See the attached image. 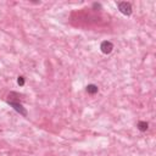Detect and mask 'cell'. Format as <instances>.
Instances as JSON below:
<instances>
[{
    "mask_svg": "<svg viewBox=\"0 0 156 156\" xmlns=\"http://www.w3.org/2000/svg\"><path fill=\"white\" fill-rule=\"evenodd\" d=\"M16 112H18L21 116H23V117H27L28 116V112H27V110L23 107V105L20 102V101H6Z\"/></svg>",
    "mask_w": 156,
    "mask_h": 156,
    "instance_id": "obj_2",
    "label": "cell"
},
{
    "mask_svg": "<svg viewBox=\"0 0 156 156\" xmlns=\"http://www.w3.org/2000/svg\"><path fill=\"white\" fill-rule=\"evenodd\" d=\"M85 91H87L88 94H90V95H94V94H96V93L99 91V88H98V85H95V84H88V85L85 87Z\"/></svg>",
    "mask_w": 156,
    "mask_h": 156,
    "instance_id": "obj_4",
    "label": "cell"
},
{
    "mask_svg": "<svg viewBox=\"0 0 156 156\" xmlns=\"http://www.w3.org/2000/svg\"><path fill=\"white\" fill-rule=\"evenodd\" d=\"M136 128L140 130V132H146L149 129V123L146 121H139L136 123Z\"/></svg>",
    "mask_w": 156,
    "mask_h": 156,
    "instance_id": "obj_5",
    "label": "cell"
},
{
    "mask_svg": "<svg viewBox=\"0 0 156 156\" xmlns=\"http://www.w3.org/2000/svg\"><path fill=\"white\" fill-rule=\"evenodd\" d=\"M93 9L94 10H101V4L100 2H94L93 4Z\"/></svg>",
    "mask_w": 156,
    "mask_h": 156,
    "instance_id": "obj_7",
    "label": "cell"
},
{
    "mask_svg": "<svg viewBox=\"0 0 156 156\" xmlns=\"http://www.w3.org/2000/svg\"><path fill=\"white\" fill-rule=\"evenodd\" d=\"M117 7H118L119 12L123 13L124 16H130L132 12H133L132 4L128 2V1H118V2H117Z\"/></svg>",
    "mask_w": 156,
    "mask_h": 156,
    "instance_id": "obj_1",
    "label": "cell"
},
{
    "mask_svg": "<svg viewBox=\"0 0 156 156\" xmlns=\"http://www.w3.org/2000/svg\"><path fill=\"white\" fill-rule=\"evenodd\" d=\"M24 83H26V78H24L23 76H18V77H17V84H18L20 87H23Z\"/></svg>",
    "mask_w": 156,
    "mask_h": 156,
    "instance_id": "obj_6",
    "label": "cell"
},
{
    "mask_svg": "<svg viewBox=\"0 0 156 156\" xmlns=\"http://www.w3.org/2000/svg\"><path fill=\"white\" fill-rule=\"evenodd\" d=\"M100 50H101V52L105 54V55L111 54L112 50H113V44H112V41H110V40H104V41L100 44Z\"/></svg>",
    "mask_w": 156,
    "mask_h": 156,
    "instance_id": "obj_3",
    "label": "cell"
}]
</instances>
